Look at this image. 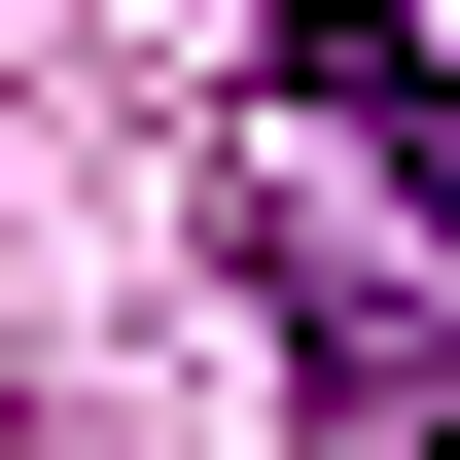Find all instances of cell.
<instances>
[{
  "label": "cell",
  "mask_w": 460,
  "mask_h": 460,
  "mask_svg": "<svg viewBox=\"0 0 460 460\" xmlns=\"http://www.w3.org/2000/svg\"><path fill=\"white\" fill-rule=\"evenodd\" d=\"M284 107H319L354 177H390V284H460V71L390 36V0H284Z\"/></svg>",
  "instance_id": "1"
}]
</instances>
